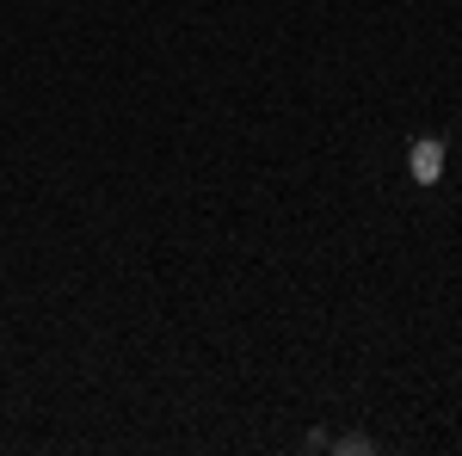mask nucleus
Listing matches in <instances>:
<instances>
[{
    "instance_id": "nucleus-1",
    "label": "nucleus",
    "mask_w": 462,
    "mask_h": 456,
    "mask_svg": "<svg viewBox=\"0 0 462 456\" xmlns=\"http://www.w3.org/2000/svg\"><path fill=\"white\" fill-rule=\"evenodd\" d=\"M407 167H413V179H420V185H438V173H444V142H438V136L413 142V154H407Z\"/></svg>"
},
{
    "instance_id": "nucleus-2",
    "label": "nucleus",
    "mask_w": 462,
    "mask_h": 456,
    "mask_svg": "<svg viewBox=\"0 0 462 456\" xmlns=\"http://www.w3.org/2000/svg\"><path fill=\"white\" fill-rule=\"evenodd\" d=\"M339 451H352V456H364V451H370V438H364V432H346V438H339Z\"/></svg>"
}]
</instances>
